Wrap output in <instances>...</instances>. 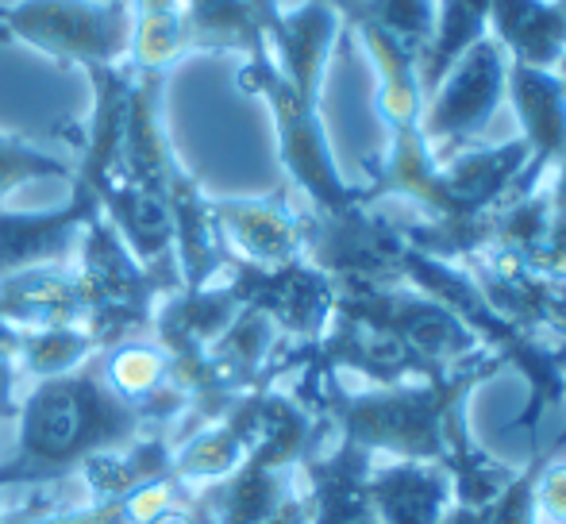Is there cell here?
I'll return each mask as SVG.
<instances>
[{"mask_svg":"<svg viewBox=\"0 0 566 524\" xmlns=\"http://www.w3.org/2000/svg\"><path fill=\"white\" fill-rule=\"evenodd\" d=\"M170 425H181V417L119 401L101 363L90 359L74 375L35 382L20 397L15 451L0 463V486H51L82 474L90 459Z\"/></svg>","mask_w":566,"mask_h":524,"instance_id":"6da1fadb","label":"cell"},{"mask_svg":"<svg viewBox=\"0 0 566 524\" xmlns=\"http://www.w3.org/2000/svg\"><path fill=\"white\" fill-rule=\"evenodd\" d=\"M77 282L85 297V324L97 352H113L127 339H147L163 297L181 290V274L174 255L143 262L132 255L119 232L101 212L90 220L77 248Z\"/></svg>","mask_w":566,"mask_h":524,"instance_id":"7a4b0ae2","label":"cell"},{"mask_svg":"<svg viewBox=\"0 0 566 524\" xmlns=\"http://www.w3.org/2000/svg\"><path fill=\"white\" fill-rule=\"evenodd\" d=\"M235 82L243 93L266 101L277 132V158H282L293 186L308 197V209L336 212L355 201H366L363 189L343 181L336 155H332L328 132H324L321 120V101L305 97V93H297L285 82L270 46L266 51H254L251 59H243Z\"/></svg>","mask_w":566,"mask_h":524,"instance_id":"3957f363","label":"cell"},{"mask_svg":"<svg viewBox=\"0 0 566 524\" xmlns=\"http://www.w3.org/2000/svg\"><path fill=\"white\" fill-rule=\"evenodd\" d=\"M31 46L62 66H127L132 4L127 0H15L0 4V43Z\"/></svg>","mask_w":566,"mask_h":524,"instance_id":"277c9868","label":"cell"},{"mask_svg":"<svg viewBox=\"0 0 566 524\" xmlns=\"http://www.w3.org/2000/svg\"><path fill=\"white\" fill-rule=\"evenodd\" d=\"M409 243L397 220L374 201L336 212H305V259L336 282V290H394L405 285Z\"/></svg>","mask_w":566,"mask_h":524,"instance_id":"5b68a950","label":"cell"},{"mask_svg":"<svg viewBox=\"0 0 566 524\" xmlns=\"http://www.w3.org/2000/svg\"><path fill=\"white\" fill-rule=\"evenodd\" d=\"M509 93V54L493 35L478 39L467 54L443 74L420 113V132L436 158H448L490 128L493 113Z\"/></svg>","mask_w":566,"mask_h":524,"instance_id":"8992f818","label":"cell"},{"mask_svg":"<svg viewBox=\"0 0 566 524\" xmlns=\"http://www.w3.org/2000/svg\"><path fill=\"white\" fill-rule=\"evenodd\" d=\"M224 282L239 305L259 308L293 347H313L324 336L339 297L336 282L308 259H293L282 266H251V262L228 259Z\"/></svg>","mask_w":566,"mask_h":524,"instance_id":"52a82bcc","label":"cell"},{"mask_svg":"<svg viewBox=\"0 0 566 524\" xmlns=\"http://www.w3.org/2000/svg\"><path fill=\"white\" fill-rule=\"evenodd\" d=\"M239 297L231 293L228 282H209L201 290H174L170 297H163L150 324V344L166 355V367H170V386L189 397L197 375H201V363L209 355V347L220 339V332L235 321Z\"/></svg>","mask_w":566,"mask_h":524,"instance_id":"ba28073f","label":"cell"},{"mask_svg":"<svg viewBox=\"0 0 566 524\" xmlns=\"http://www.w3.org/2000/svg\"><path fill=\"white\" fill-rule=\"evenodd\" d=\"M101 217V201L85 181L70 178V201L39 212L0 209V277L35 266H74L90 220Z\"/></svg>","mask_w":566,"mask_h":524,"instance_id":"9c48e42d","label":"cell"},{"mask_svg":"<svg viewBox=\"0 0 566 524\" xmlns=\"http://www.w3.org/2000/svg\"><path fill=\"white\" fill-rule=\"evenodd\" d=\"M220 243L228 259L251 266H282L305 259V212L277 189L270 197H212Z\"/></svg>","mask_w":566,"mask_h":524,"instance_id":"30bf717a","label":"cell"},{"mask_svg":"<svg viewBox=\"0 0 566 524\" xmlns=\"http://www.w3.org/2000/svg\"><path fill=\"white\" fill-rule=\"evenodd\" d=\"M166 212L174 228V262L186 290L217 282L228 266V251L220 243L217 220H212V197H205L201 181L174 158L170 178H166Z\"/></svg>","mask_w":566,"mask_h":524,"instance_id":"8fae6325","label":"cell"},{"mask_svg":"<svg viewBox=\"0 0 566 524\" xmlns=\"http://www.w3.org/2000/svg\"><path fill=\"white\" fill-rule=\"evenodd\" d=\"M339 28H343L339 12L332 4H324V0H305L293 12L282 8V15L266 28V43L277 70L305 97L321 101L324 74H328Z\"/></svg>","mask_w":566,"mask_h":524,"instance_id":"7c38bea8","label":"cell"},{"mask_svg":"<svg viewBox=\"0 0 566 524\" xmlns=\"http://www.w3.org/2000/svg\"><path fill=\"white\" fill-rule=\"evenodd\" d=\"M374 455L339 440L332 455H313L301 463L305 471V510L308 524H381L366 494Z\"/></svg>","mask_w":566,"mask_h":524,"instance_id":"4fadbf2b","label":"cell"},{"mask_svg":"<svg viewBox=\"0 0 566 524\" xmlns=\"http://www.w3.org/2000/svg\"><path fill=\"white\" fill-rule=\"evenodd\" d=\"M0 316L15 332L85 324V297L74 266H35L0 277Z\"/></svg>","mask_w":566,"mask_h":524,"instance_id":"5bb4252c","label":"cell"},{"mask_svg":"<svg viewBox=\"0 0 566 524\" xmlns=\"http://www.w3.org/2000/svg\"><path fill=\"white\" fill-rule=\"evenodd\" d=\"M366 494L381 524H440L454 502L451 474L436 463H412V459L370 467Z\"/></svg>","mask_w":566,"mask_h":524,"instance_id":"9a60e30c","label":"cell"},{"mask_svg":"<svg viewBox=\"0 0 566 524\" xmlns=\"http://www.w3.org/2000/svg\"><path fill=\"white\" fill-rule=\"evenodd\" d=\"M509 101L516 108L536 174H547L566 155V85L555 70H532L509 62Z\"/></svg>","mask_w":566,"mask_h":524,"instance_id":"2e32d148","label":"cell"},{"mask_svg":"<svg viewBox=\"0 0 566 524\" xmlns=\"http://www.w3.org/2000/svg\"><path fill=\"white\" fill-rule=\"evenodd\" d=\"M181 425L170 428H155V432L139 436L135 443L116 451H105V455L90 459L82 467V482L90 490L93 505H108V502H124L127 494L150 486L158 479H174L170 463H174V448L181 443Z\"/></svg>","mask_w":566,"mask_h":524,"instance_id":"e0dca14e","label":"cell"},{"mask_svg":"<svg viewBox=\"0 0 566 524\" xmlns=\"http://www.w3.org/2000/svg\"><path fill=\"white\" fill-rule=\"evenodd\" d=\"M490 35L516 66L559 70L566 59V20L555 0H490Z\"/></svg>","mask_w":566,"mask_h":524,"instance_id":"ac0fdd59","label":"cell"},{"mask_svg":"<svg viewBox=\"0 0 566 524\" xmlns=\"http://www.w3.org/2000/svg\"><path fill=\"white\" fill-rule=\"evenodd\" d=\"M193 494L217 524H270L297 490H293V471H270L254 459H243L228 479Z\"/></svg>","mask_w":566,"mask_h":524,"instance_id":"d6986e66","label":"cell"},{"mask_svg":"<svg viewBox=\"0 0 566 524\" xmlns=\"http://www.w3.org/2000/svg\"><path fill=\"white\" fill-rule=\"evenodd\" d=\"M363 43L366 59L374 62V74H378V116L389 132L417 128L420 113H424V90H420L417 74V54L409 46H401L394 35H386L374 23H350Z\"/></svg>","mask_w":566,"mask_h":524,"instance_id":"ffe728a7","label":"cell"},{"mask_svg":"<svg viewBox=\"0 0 566 524\" xmlns=\"http://www.w3.org/2000/svg\"><path fill=\"white\" fill-rule=\"evenodd\" d=\"M101 375H105L108 390L127 405H143V409H163L174 417H186L189 397L170 386V367L166 355L158 352L150 339H127V344L101 352Z\"/></svg>","mask_w":566,"mask_h":524,"instance_id":"44dd1931","label":"cell"},{"mask_svg":"<svg viewBox=\"0 0 566 524\" xmlns=\"http://www.w3.org/2000/svg\"><path fill=\"white\" fill-rule=\"evenodd\" d=\"M186 51L243 54L266 51V20L251 0H181Z\"/></svg>","mask_w":566,"mask_h":524,"instance_id":"7402d4cb","label":"cell"},{"mask_svg":"<svg viewBox=\"0 0 566 524\" xmlns=\"http://www.w3.org/2000/svg\"><path fill=\"white\" fill-rule=\"evenodd\" d=\"M490 35V0H440L436 12V35L428 43V51L420 54L417 74L424 101L432 97V90L443 82V74L478 43Z\"/></svg>","mask_w":566,"mask_h":524,"instance_id":"603a6c76","label":"cell"},{"mask_svg":"<svg viewBox=\"0 0 566 524\" xmlns=\"http://www.w3.org/2000/svg\"><path fill=\"white\" fill-rule=\"evenodd\" d=\"M132 4V54L127 66L135 74H166L186 59V28L181 0H127Z\"/></svg>","mask_w":566,"mask_h":524,"instance_id":"cb8c5ba5","label":"cell"},{"mask_svg":"<svg viewBox=\"0 0 566 524\" xmlns=\"http://www.w3.org/2000/svg\"><path fill=\"white\" fill-rule=\"evenodd\" d=\"M97 344L90 339V332L82 324L74 328H39V332H23L20 347H15V370L20 378L31 382H46V378H62L82 370L90 359H97Z\"/></svg>","mask_w":566,"mask_h":524,"instance_id":"d4e9b609","label":"cell"},{"mask_svg":"<svg viewBox=\"0 0 566 524\" xmlns=\"http://www.w3.org/2000/svg\"><path fill=\"white\" fill-rule=\"evenodd\" d=\"M436 12H440V0H363L350 23H374L401 46H409L420 62L436 35Z\"/></svg>","mask_w":566,"mask_h":524,"instance_id":"484cf974","label":"cell"},{"mask_svg":"<svg viewBox=\"0 0 566 524\" xmlns=\"http://www.w3.org/2000/svg\"><path fill=\"white\" fill-rule=\"evenodd\" d=\"M46 178L70 181L74 178V166L62 163L51 150L28 143L23 135L0 132V209H4V201L20 186H28V181H46Z\"/></svg>","mask_w":566,"mask_h":524,"instance_id":"4316f807","label":"cell"},{"mask_svg":"<svg viewBox=\"0 0 566 524\" xmlns=\"http://www.w3.org/2000/svg\"><path fill=\"white\" fill-rule=\"evenodd\" d=\"M536 505L544 517H552L555 524H566V463L563 467H547L544 479L536 486Z\"/></svg>","mask_w":566,"mask_h":524,"instance_id":"83f0119b","label":"cell"},{"mask_svg":"<svg viewBox=\"0 0 566 524\" xmlns=\"http://www.w3.org/2000/svg\"><path fill=\"white\" fill-rule=\"evenodd\" d=\"M147 524H217V521H212V513L197 502L193 486H186L163 513H158V517H150Z\"/></svg>","mask_w":566,"mask_h":524,"instance_id":"f1b7e54d","label":"cell"},{"mask_svg":"<svg viewBox=\"0 0 566 524\" xmlns=\"http://www.w3.org/2000/svg\"><path fill=\"white\" fill-rule=\"evenodd\" d=\"M124 513V502H108V505H82V510L70 513H51V517H35V521H15V524H116V517ZM12 524V521H8Z\"/></svg>","mask_w":566,"mask_h":524,"instance_id":"f546056e","label":"cell"},{"mask_svg":"<svg viewBox=\"0 0 566 524\" xmlns=\"http://www.w3.org/2000/svg\"><path fill=\"white\" fill-rule=\"evenodd\" d=\"M20 412V370L12 359H0V425Z\"/></svg>","mask_w":566,"mask_h":524,"instance_id":"4dcf8cb0","label":"cell"},{"mask_svg":"<svg viewBox=\"0 0 566 524\" xmlns=\"http://www.w3.org/2000/svg\"><path fill=\"white\" fill-rule=\"evenodd\" d=\"M440 524H490L485 521V505H467V502H451Z\"/></svg>","mask_w":566,"mask_h":524,"instance_id":"1f68e13d","label":"cell"},{"mask_svg":"<svg viewBox=\"0 0 566 524\" xmlns=\"http://www.w3.org/2000/svg\"><path fill=\"white\" fill-rule=\"evenodd\" d=\"M552 170H555V181H552V189H547V193H552V209H555V217H566V155Z\"/></svg>","mask_w":566,"mask_h":524,"instance_id":"d6a6232c","label":"cell"},{"mask_svg":"<svg viewBox=\"0 0 566 524\" xmlns=\"http://www.w3.org/2000/svg\"><path fill=\"white\" fill-rule=\"evenodd\" d=\"M270 524H308V510H305V494H293L290 502L282 505V513H277Z\"/></svg>","mask_w":566,"mask_h":524,"instance_id":"836d02e7","label":"cell"},{"mask_svg":"<svg viewBox=\"0 0 566 524\" xmlns=\"http://www.w3.org/2000/svg\"><path fill=\"white\" fill-rule=\"evenodd\" d=\"M20 336L23 332H15L12 324L0 316V359H15V347H20Z\"/></svg>","mask_w":566,"mask_h":524,"instance_id":"e575fe53","label":"cell"},{"mask_svg":"<svg viewBox=\"0 0 566 524\" xmlns=\"http://www.w3.org/2000/svg\"><path fill=\"white\" fill-rule=\"evenodd\" d=\"M251 4L262 12V20H266V28L277 20V15H282V0H251Z\"/></svg>","mask_w":566,"mask_h":524,"instance_id":"d590c367","label":"cell"},{"mask_svg":"<svg viewBox=\"0 0 566 524\" xmlns=\"http://www.w3.org/2000/svg\"><path fill=\"white\" fill-rule=\"evenodd\" d=\"M324 4H332L339 12V20H350V15L358 12V4H363V0H324Z\"/></svg>","mask_w":566,"mask_h":524,"instance_id":"8d00e7d4","label":"cell"},{"mask_svg":"<svg viewBox=\"0 0 566 524\" xmlns=\"http://www.w3.org/2000/svg\"><path fill=\"white\" fill-rule=\"evenodd\" d=\"M555 74H559V77H563V85H566V59L559 62V70H555Z\"/></svg>","mask_w":566,"mask_h":524,"instance_id":"74e56055","label":"cell"},{"mask_svg":"<svg viewBox=\"0 0 566 524\" xmlns=\"http://www.w3.org/2000/svg\"><path fill=\"white\" fill-rule=\"evenodd\" d=\"M555 4H559V12H563V20H566V0H555Z\"/></svg>","mask_w":566,"mask_h":524,"instance_id":"f35d334b","label":"cell"},{"mask_svg":"<svg viewBox=\"0 0 566 524\" xmlns=\"http://www.w3.org/2000/svg\"><path fill=\"white\" fill-rule=\"evenodd\" d=\"M0 524H8V521H4V517H0Z\"/></svg>","mask_w":566,"mask_h":524,"instance_id":"ab89813d","label":"cell"}]
</instances>
